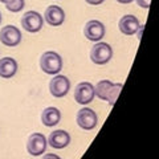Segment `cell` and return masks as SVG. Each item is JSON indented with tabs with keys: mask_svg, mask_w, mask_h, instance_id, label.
<instances>
[{
	"mask_svg": "<svg viewBox=\"0 0 159 159\" xmlns=\"http://www.w3.org/2000/svg\"><path fill=\"white\" fill-rule=\"evenodd\" d=\"M40 68L47 74H57L62 69V58L57 52L48 51L40 57Z\"/></svg>",
	"mask_w": 159,
	"mask_h": 159,
	"instance_id": "cell-1",
	"label": "cell"
},
{
	"mask_svg": "<svg viewBox=\"0 0 159 159\" xmlns=\"http://www.w3.org/2000/svg\"><path fill=\"white\" fill-rule=\"evenodd\" d=\"M113 57V48L107 43L94 44L90 51V60L97 65H105Z\"/></svg>",
	"mask_w": 159,
	"mask_h": 159,
	"instance_id": "cell-2",
	"label": "cell"
},
{
	"mask_svg": "<svg viewBox=\"0 0 159 159\" xmlns=\"http://www.w3.org/2000/svg\"><path fill=\"white\" fill-rule=\"evenodd\" d=\"M69 89H70V81L66 76H62V74H56L49 82V90L51 94L56 98H61L65 97Z\"/></svg>",
	"mask_w": 159,
	"mask_h": 159,
	"instance_id": "cell-3",
	"label": "cell"
},
{
	"mask_svg": "<svg viewBox=\"0 0 159 159\" xmlns=\"http://www.w3.org/2000/svg\"><path fill=\"white\" fill-rule=\"evenodd\" d=\"M47 138L41 133H33L31 137L28 138L27 142V151L28 154H31L32 157H39L43 155L47 150Z\"/></svg>",
	"mask_w": 159,
	"mask_h": 159,
	"instance_id": "cell-4",
	"label": "cell"
},
{
	"mask_svg": "<svg viewBox=\"0 0 159 159\" xmlns=\"http://www.w3.org/2000/svg\"><path fill=\"white\" fill-rule=\"evenodd\" d=\"M43 16L36 11H27L21 17V27L29 33H37L43 28Z\"/></svg>",
	"mask_w": 159,
	"mask_h": 159,
	"instance_id": "cell-5",
	"label": "cell"
},
{
	"mask_svg": "<svg viewBox=\"0 0 159 159\" xmlns=\"http://www.w3.org/2000/svg\"><path fill=\"white\" fill-rule=\"evenodd\" d=\"M0 41L6 47H17L21 43V32L15 25H6L0 31Z\"/></svg>",
	"mask_w": 159,
	"mask_h": 159,
	"instance_id": "cell-6",
	"label": "cell"
},
{
	"mask_svg": "<svg viewBox=\"0 0 159 159\" xmlns=\"http://www.w3.org/2000/svg\"><path fill=\"white\" fill-rule=\"evenodd\" d=\"M94 96H96L94 86L90 82H80L74 89V99L81 105H86V103L92 102Z\"/></svg>",
	"mask_w": 159,
	"mask_h": 159,
	"instance_id": "cell-7",
	"label": "cell"
},
{
	"mask_svg": "<svg viewBox=\"0 0 159 159\" xmlns=\"http://www.w3.org/2000/svg\"><path fill=\"white\" fill-rule=\"evenodd\" d=\"M77 123L84 130H93L97 126V114L89 107H84L77 113Z\"/></svg>",
	"mask_w": 159,
	"mask_h": 159,
	"instance_id": "cell-8",
	"label": "cell"
},
{
	"mask_svg": "<svg viewBox=\"0 0 159 159\" xmlns=\"http://www.w3.org/2000/svg\"><path fill=\"white\" fill-rule=\"evenodd\" d=\"M84 34L90 41H99L105 36V25L99 20H90L84 27Z\"/></svg>",
	"mask_w": 159,
	"mask_h": 159,
	"instance_id": "cell-9",
	"label": "cell"
},
{
	"mask_svg": "<svg viewBox=\"0 0 159 159\" xmlns=\"http://www.w3.org/2000/svg\"><path fill=\"white\" fill-rule=\"evenodd\" d=\"M45 21L52 27H60L65 20V12L58 6H49L44 13Z\"/></svg>",
	"mask_w": 159,
	"mask_h": 159,
	"instance_id": "cell-10",
	"label": "cell"
},
{
	"mask_svg": "<svg viewBox=\"0 0 159 159\" xmlns=\"http://www.w3.org/2000/svg\"><path fill=\"white\" fill-rule=\"evenodd\" d=\"M118 27H119V31L123 34L133 36V34L137 33L139 28V20L135 16H133V15H125V16H122L121 20H119Z\"/></svg>",
	"mask_w": 159,
	"mask_h": 159,
	"instance_id": "cell-11",
	"label": "cell"
},
{
	"mask_svg": "<svg viewBox=\"0 0 159 159\" xmlns=\"http://www.w3.org/2000/svg\"><path fill=\"white\" fill-rule=\"evenodd\" d=\"M47 142L53 148H64L70 143V135L65 130H54L51 133Z\"/></svg>",
	"mask_w": 159,
	"mask_h": 159,
	"instance_id": "cell-12",
	"label": "cell"
},
{
	"mask_svg": "<svg viewBox=\"0 0 159 159\" xmlns=\"http://www.w3.org/2000/svg\"><path fill=\"white\" fill-rule=\"evenodd\" d=\"M17 72V62L12 57H4L0 60V77L11 78Z\"/></svg>",
	"mask_w": 159,
	"mask_h": 159,
	"instance_id": "cell-13",
	"label": "cell"
},
{
	"mask_svg": "<svg viewBox=\"0 0 159 159\" xmlns=\"http://www.w3.org/2000/svg\"><path fill=\"white\" fill-rule=\"evenodd\" d=\"M61 119V111L54 106H49L47 109H44V111L41 114V122L48 127L56 126Z\"/></svg>",
	"mask_w": 159,
	"mask_h": 159,
	"instance_id": "cell-14",
	"label": "cell"
},
{
	"mask_svg": "<svg viewBox=\"0 0 159 159\" xmlns=\"http://www.w3.org/2000/svg\"><path fill=\"white\" fill-rule=\"evenodd\" d=\"M113 82L109 81V80H101L96 86H94V93H96V96L101 99H105L107 98V93H109V89L111 88Z\"/></svg>",
	"mask_w": 159,
	"mask_h": 159,
	"instance_id": "cell-15",
	"label": "cell"
},
{
	"mask_svg": "<svg viewBox=\"0 0 159 159\" xmlns=\"http://www.w3.org/2000/svg\"><path fill=\"white\" fill-rule=\"evenodd\" d=\"M122 88H123L122 84H113L111 88L109 89L106 101H109V103H110L111 106L114 105V103H116L117 98H118V96H119V93H121V90H122Z\"/></svg>",
	"mask_w": 159,
	"mask_h": 159,
	"instance_id": "cell-16",
	"label": "cell"
},
{
	"mask_svg": "<svg viewBox=\"0 0 159 159\" xmlns=\"http://www.w3.org/2000/svg\"><path fill=\"white\" fill-rule=\"evenodd\" d=\"M24 0H12L11 3H8V4H6V7H7V9L9 12H20L21 9L24 8Z\"/></svg>",
	"mask_w": 159,
	"mask_h": 159,
	"instance_id": "cell-17",
	"label": "cell"
},
{
	"mask_svg": "<svg viewBox=\"0 0 159 159\" xmlns=\"http://www.w3.org/2000/svg\"><path fill=\"white\" fill-rule=\"evenodd\" d=\"M137 4L141 8H145V9H148V7H150V3L151 0H135Z\"/></svg>",
	"mask_w": 159,
	"mask_h": 159,
	"instance_id": "cell-18",
	"label": "cell"
},
{
	"mask_svg": "<svg viewBox=\"0 0 159 159\" xmlns=\"http://www.w3.org/2000/svg\"><path fill=\"white\" fill-rule=\"evenodd\" d=\"M88 4H90V6H99V4H102L105 0H85Z\"/></svg>",
	"mask_w": 159,
	"mask_h": 159,
	"instance_id": "cell-19",
	"label": "cell"
},
{
	"mask_svg": "<svg viewBox=\"0 0 159 159\" xmlns=\"http://www.w3.org/2000/svg\"><path fill=\"white\" fill-rule=\"evenodd\" d=\"M43 159H61V158L56 155V154H45V155L43 157Z\"/></svg>",
	"mask_w": 159,
	"mask_h": 159,
	"instance_id": "cell-20",
	"label": "cell"
},
{
	"mask_svg": "<svg viewBox=\"0 0 159 159\" xmlns=\"http://www.w3.org/2000/svg\"><path fill=\"white\" fill-rule=\"evenodd\" d=\"M118 3H121V4H130V3H133L134 0H117Z\"/></svg>",
	"mask_w": 159,
	"mask_h": 159,
	"instance_id": "cell-21",
	"label": "cell"
},
{
	"mask_svg": "<svg viewBox=\"0 0 159 159\" xmlns=\"http://www.w3.org/2000/svg\"><path fill=\"white\" fill-rule=\"evenodd\" d=\"M11 2H12V0H0V3H3V4H8Z\"/></svg>",
	"mask_w": 159,
	"mask_h": 159,
	"instance_id": "cell-22",
	"label": "cell"
},
{
	"mask_svg": "<svg viewBox=\"0 0 159 159\" xmlns=\"http://www.w3.org/2000/svg\"><path fill=\"white\" fill-rule=\"evenodd\" d=\"M0 23H2V13H0Z\"/></svg>",
	"mask_w": 159,
	"mask_h": 159,
	"instance_id": "cell-23",
	"label": "cell"
}]
</instances>
